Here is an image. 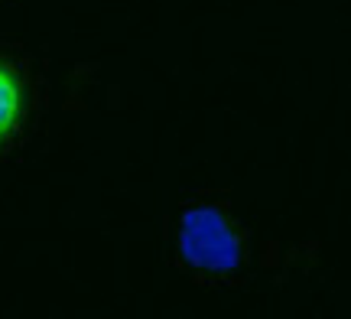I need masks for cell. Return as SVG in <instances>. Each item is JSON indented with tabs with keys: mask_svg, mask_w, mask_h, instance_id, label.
Listing matches in <instances>:
<instances>
[{
	"mask_svg": "<svg viewBox=\"0 0 351 319\" xmlns=\"http://www.w3.org/2000/svg\"><path fill=\"white\" fill-rule=\"evenodd\" d=\"M182 255L192 268L205 274H225L234 270L241 261V241L234 228L228 225V218L215 209H192L182 218Z\"/></svg>",
	"mask_w": 351,
	"mask_h": 319,
	"instance_id": "obj_1",
	"label": "cell"
},
{
	"mask_svg": "<svg viewBox=\"0 0 351 319\" xmlns=\"http://www.w3.org/2000/svg\"><path fill=\"white\" fill-rule=\"evenodd\" d=\"M26 111V85L10 62L0 59V147L13 141L16 128L23 124Z\"/></svg>",
	"mask_w": 351,
	"mask_h": 319,
	"instance_id": "obj_2",
	"label": "cell"
}]
</instances>
